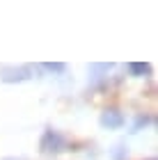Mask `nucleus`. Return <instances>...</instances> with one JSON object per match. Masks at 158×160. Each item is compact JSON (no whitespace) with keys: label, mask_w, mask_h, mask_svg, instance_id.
I'll return each mask as SVG.
<instances>
[{"label":"nucleus","mask_w":158,"mask_h":160,"mask_svg":"<svg viewBox=\"0 0 158 160\" xmlns=\"http://www.w3.org/2000/svg\"><path fill=\"white\" fill-rule=\"evenodd\" d=\"M46 69H51V71H64L67 67H64V64H46Z\"/></svg>","instance_id":"nucleus-6"},{"label":"nucleus","mask_w":158,"mask_h":160,"mask_svg":"<svg viewBox=\"0 0 158 160\" xmlns=\"http://www.w3.org/2000/svg\"><path fill=\"white\" fill-rule=\"evenodd\" d=\"M121 123H124V114H121L117 108H108V110H103L101 126H105V128H119Z\"/></svg>","instance_id":"nucleus-2"},{"label":"nucleus","mask_w":158,"mask_h":160,"mask_svg":"<svg viewBox=\"0 0 158 160\" xmlns=\"http://www.w3.org/2000/svg\"><path fill=\"white\" fill-rule=\"evenodd\" d=\"M128 71L133 76H145L149 73V64H128Z\"/></svg>","instance_id":"nucleus-4"},{"label":"nucleus","mask_w":158,"mask_h":160,"mask_svg":"<svg viewBox=\"0 0 158 160\" xmlns=\"http://www.w3.org/2000/svg\"><path fill=\"white\" fill-rule=\"evenodd\" d=\"M0 73H3L5 82H16V80H28V78H30V69H28V67H18V69L5 67Z\"/></svg>","instance_id":"nucleus-3"},{"label":"nucleus","mask_w":158,"mask_h":160,"mask_svg":"<svg viewBox=\"0 0 158 160\" xmlns=\"http://www.w3.org/2000/svg\"><path fill=\"white\" fill-rule=\"evenodd\" d=\"M124 147H115V151H112V158L115 160H126V156H124Z\"/></svg>","instance_id":"nucleus-5"},{"label":"nucleus","mask_w":158,"mask_h":160,"mask_svg":"<svg viewBox=\"0 0 158 160\" xmlns=\"http://www.w3.org/2000/svg\"><path fill=\"white\" fill-rule=\"evenodd\" d=\"M64 147H67V140L53 128H48L44 133V137H41V142H39L41 153H60V151H64Z\"/></svg>","instance_id":"nucleus-1"}]
</instances>
